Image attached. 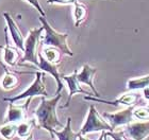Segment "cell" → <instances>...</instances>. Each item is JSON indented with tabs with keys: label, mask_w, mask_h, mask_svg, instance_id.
Here are the masks:
<instances>
[{
	"label": "cell",
	"mask_w": 149,
	"mask_h": 140,
	"mask_svg": "<svg viewBox=\"0 0 149 140\" xmlns=\"http://www.w3.org/2000/svg\"><path fill=\"white\" fill-rule=\"evenodd\" d=\"M44 32V27L34 28L30 30L29 35L25 41V50H24V56L22 57L19 65L22 63H31L33 65H38V52L37 48L40 46V39H42V33Z\"/></svg>",
	"instance_id": "4"
},
{
	"label": "cell",
	"mask_w": 149,
	"mask_h": 140,
	"mask_svg": "<svg viewBox=\"0 0 149 140\" xmlns=\"http://www.w3.org/2000/svg\"><path fill=\"white\" fill-rule=\"evenodd\" d=\"M77 74H78V70L76 69L72 74L62 75V80L66 82L69 93H68V99H67V101H66V103L64 105L61 106V108H67V107H68L69 104H70V101H72V97H74L76 93H83L85 96H91L90 92L85 91L83 88L80 86V82L78 81Z\"/></svg>",
	"instance_id": "11"
},
{
	"label": "cell",
	"mask_w": 149,
	"mask_h": 140,
	"mask_svg": "<svg viewBox=\"0 0 149 140\" xmlns=\"http://www.w3.org/2000/svg\"><path fill=\"white\" fill-rule=\"evenodd\" d=\"M143 97L147 100V101H149V86L143 89Z\"/></svg>",
	"instance_id": "25"
},
{
	"label": "cell",
	"mask_w": 149,
	"mask_h": 140,
	"mask_svg": "<svg viewBox=\"0 0 149 140\" xmlns=\"http://www.w3.org/2000/svg\"><path fill=\"white\" fill-rule=\"evenodd\" d=\"M42 54L48 62L59 65L61 63V59H62L63 53L61 52V50H59L56 47H43Z\"/></svg>",
	"instance_id": "16"
},
{
	"label": "cell",
	"mask_w": 149,
	"mask_h": 140,
	"mask_svg": "<svg viewBox=\"0 0 149 140\" xmlns=\"http://www.w3.org/2000/svg\"><path fill=\"white\" fill-rule=\"evenodd\" d=\"M53 135L58 138V140H78L80 133H74L72 128V118L68 117L66 125L62 128V131L53 130Z\"/></svg>",
	"instance_id": "15"
},
{
	"label": "cell",
	"mask_w": 149,
	"mask_h": 140,
	"mask_svg": "<svg viewBox=\"0 0 149 140\" xmlns=\"http://www.w3.org/2000/svg\"><path fill=\"white\" fill-rule=\"evenodd\" d=\"M133 118L140 121L149 120V109L148 107H136L133 108Z\"/></svg>",
	"instance_id": "21"
},
{
	"label": "cell",
	"mask_w": 149,
	"mask_h": 140,
	"mask_svg": "<svg viewBox=\"0 0 149 140\" xmlns=\"http://www.w3.org/2000/svg\"><path fill=\"white\" fill-rule=\"evenodd\" d=\"M133 108L132 107H127L126 109L119 110V112H102L101 115L107 121L109 122L112 128L115 131V128H118L120 126H126V125L130 124L132 120H133Z\"/></svg>",
	"instance_id": "6"
},
{
	"label": "cell",
	"mask_w": 149,
	"mask_h": 140,
	"mask_svg": "<svg viewBox=\"0 0 149 140\" xmlns=\"http://www.w3.org/2000/svg\"><path fill=\"white\" fill-rule=\"evenodd\" d=\"M25 140H33V135H30V136H28V137H27V138H26V139Z\"/></svg>",
	"instance_id": "28"
},
{
	"label": "cell",
	"mask_w": 149,
	"mask_h": 140,
	"mask_svg": "<svg viewBox=\"0 0 149 140\" xmlns=\"http://www.w3.org/2000/svg\"><path fill=\"white\" fill-rule=\"evenodd\" d=\"M31 100L32 99H27L26 103L22 105H15L14 103H10L8 107V114L3 123H20L25 121L27 118V109Z\"/></svg>",
	"instance_id": "10"
},
{
	"label": "cell",
	"mask_w": 149,
	"mask_h": 140,
	"mask_svg": "<svg viewBox=\"0 0 149 140\" xmlns=\"http://www.w3.org/2000/svg\"><path fill=\"white\" fill-rule=\"evenodd\" d=\"M114 130L112 128L110 123L103 118L102 115H100L97 112L96 107L94 104L90 105L88 112H87L86 119L84 121L83 125L80 130V135L85 136L90 133H95V132H113Z\"/></svg>",
	"instance_id": "3"
},
{
	"label": "cell",
	"mask_w": 149,
	"mask_h": 140,
	"mask_svg": "<svg viewBox=\"0 0 149 140\" xmlns=\"http://www.w3.org/2000/svg\"><path fill=\"white\" fill-rule=\"evenodd\" d=\"M147 107H148V109H149V105H148V106H147Z\"/></svg>",
	"instance_id": "30"
},
{
	"label": "cell",
	"mask_w": 149,
	"mask_h": 140,
	"mask_svg": "<svg viewBox=\"0 0 149 140\" xmlns=\"http://www.w3.org/2000/svg\"><path fill=\"white\" fill-rule=\"evenodd\" d=\"M149 86V74L144 75V77H139L128 80L127 82V90H143L144 88Z\"/></svg>",
	"instance_id": "17"
},
{
	"label": "cell",
	"mask_w": 149,
	"mask_h": 140,
	"mask_svg": "<svg viewBox=\"0 0 149 140\" xmlns=\"http://www.w3.org/2000/svg\"><path fill=\"white\" fill-rule=\"evenodd\" d=\"M4 33H6V46H0V48L3 50V61L9 66H15L18 64V62H20L19 59H22L20 54H19V51H22V50L18 49L17 47H13L10 45L9 35H8V27L4 29Z\"/></svg>",
	"instance_id": "14"
},
{
	"label": "cell",
	"mask_w": 149,
	"mask_h": 140,
	"mask_svg": "<svg viewBox=\"0 0 149 140\" xmlns=\"http://www.w3.org/2000/svg\"><path fill=\"white\" fill-rule=\"evenodd\" d=\"M76 2H78V0H47L48 4H60V6L74 4Z\"/></svg>",
	"instance_id": "24"
},
{
	"label": "cell",
	"mask_w": 149,
	"mask_h": 140,
	"mask_svg": "<svg viewBox=\"0 0 149 140\" xmlns=\"http://www.w3.org/2000/svg\"><path fill=\"white\" fill-rule=\"evenodd\" d=\"M44 74L42 71L35 72V79L33 83L26 89L24 92L19 93L15 97H11V98H3V101L10 103H16L24 99H32L34 97H48V92L46 90V86H45V82H44Z\"/></svg>",
	"instance_id": "5"
},
{
	"label": "cell",
	"mask_w": 149,
	"mask_h": 140,
	"mask_svg": "<svg viewBox=\"0 0 149 140\" xmlns=\"http://www.w3.org/2000/svg\"><path fill=\"white\" fill-rule=\"evenodd\" d=\"M3 17L6 21V27H8V30L10 31V35L13 39V43L15 44V47H17L18 49H20L24 52L25 50V37L24 35L22 34L20 30L18 29L17 25H16L15 20L13 19V17L10 15L9 13H3Z\"/></svg>",
	"instance_id": "12"
},
{
	"label": "cell",
	"mask_w": 149,
	"mask_h": 140,
	"mask_svg": "<svg viewBox=\"0 0 149 140\" xmlns=\"http://www.w3.org/2000/svg\"><path fill=\"white\" fill-rule=\"evenodd\" d=\"M0 135L6 140H12L17 135V123H3L0 126Z\"/></svg>",
	"instance_id": "20"
},
{
	"label": "cell",
	"mask_w": 149,
	"mask_h": 140,
	"mask_svg": "<svg viewBox=\"0 0 149 140\" xmlns=\"http://www.w3.org/2000/svg\"><path fill=\"white\" fill-rule=\"evenodd\" d=\"M107 135L111 137L113 140H128L127 135L125 134L124 131H117V132H107Z\"/></svg>",
	"instance_id": "22"
},
{
	"label": "cell",
	"mask_w": 149,
	"mask_h": 140,
	"mask_svg": "<svg viewBox=\"0 0 149 140\" xmlns=\"http://www.w3.org/2000/svg\"><path fill=\"white\" fill-rule=\"evenodd\" d=\"M40 21L42 22V26L44 27L45 34L42 36V45L43 47H56L63 54H66L68 56H74V52L69 48L67 44V38L68 34L67 33H60L56 30L50 26V23L47 21L46 17L40 16Z\"/></svg>",
	"instance_id": "2"
},
{
	"label": "cell",
	"mask_w": 149,
	"mask_h": 140,
	"mask_svg": "<svg viewBox=\"0 0 149 140\" xmlns=\"http://www.w3.org/2000/svg\"><path fill=\"white\" fill-rule=\"evenodd\" d=\"M61 98V93L56 94L52 99H46V97H42L40 105L34 112L36 128H44L47 132H49L50 136L52 138L54 137L53 130H56V128H64V124L60 121L56 115V107Z\"/></svg>",
	"instance_id": "1"
},
{
	"label": "cell",
	"mask_w": 149,
	"mask_h": 140,
	"mask_svg": "<svg viewBox=\"0 0 149 140\" xmlns=\"http://www.w3.org/2000/svg\"><path fill=\"white\" fill-rule=\"evenodd\" d=\"M38 68L44 72H47L49 73L50 75H52L54 80L56 82V94H59L61 93L62 89L64 88V84H63V80H62V74H60L59 68H58V65L56 64H52V63L48 62L44 55L42 54V52H38V65L36 66Z\"/></svg>",
	"instance_id": "8"
},
{
	"label": "cell",
	"mask_w": 149,
	"mask_h": 140,
	"mask_svg": "<svg viewBox=\"0 0 149 140\" xmlns=\"http://www.w3.org/2000/svg\"><path fill=\"white\" fill-rule=\"evenodd\" d=\"M36 128V121L35 119L31 120H25L17 124V136L20 138H27L32 134V132Z\"/></svg>",
	"instance_id": "18"
},
{
	"label": "cell",
	"mask_w": 149,
	"mask_h": 140,
	"mask_svg": "<svg viewBox=\"0 0 149 140\" xmlns=\"http://www.w3.org/2000/svg\"><path fill=\"white\" fill-rule=\"evenodd\" d=\"M104 140H108V135H107V132H106V136H104Z\"/></svg>",
	"instance_id": "29"
},
{
	"label": "cell",
	"mask_w": 149,
	"mask_h": 140,
	"mask_svg": "<svg viewBox=\"0 0 149 140\" xmlns=\"http://www.w3.org/2000/svg\"><path fill=\"white\" fill-rule=\"evenodd\" d=\"M74 26L79 27L87 17V8L83 3L76 2L74 4Z\"/></svg>",
	"instance_id": "19"
},
{
	"label": "cell",
	"mask_w": 149,
	"mask_h": 140,
	"mask_svg": "<svg viewBox=\"0 0 149 140\" xmlns=\"http://www.w3.org/2000/svg\"><path fill=\"white\" fill-rule=\"evenodd\" d=\"M78 140H87L86 138L84 137V136H82V135H80V136H79V138H78Z\"/></svg>",
	"instance_id": "27"
},
{
	"label": "cell",
	"mask_w": 149,
	"mask_h": 140,
	"mask_svg": "<svg viewBox=\"0 0 149 140\" xmlns=\"http://www.w3.org/2000/svg\"><path fill=\"white\" fill-rule=\"evenodd\" d=\"M125 134L131 140H145L149 137V120L140 122H131L126 125Z\"/></svg>",
	"instance_id": "9"
},
{
	"label": "cell",
	"mask_w": 149,
	"mask_h": 140,
	"mask_svg": "<svg viewBox=\"0 0 149 140\" xmlns=\"http://www.w3.org/2000/svg\"><path fill=\"white\" fill-rule=\"evenodd\" d=\"M104 136H106V132H101V135L98 138V140H104Z\"/></svg>",
	"instance_id": "26"
},
{
	"label": "cell",
	"mask_w": 149,
	"mask_h": 140,
	"mask_svg": "<svg viewBox=\"0 0 149 140\" xmlns=\"http://www.w3.org/2000/svg\"><path fill=\"white\" fill-rule=\"evenodd\" d=\"M141 99V94L139 93H126V94H121L120 97H118L117 99L115 100H106L101 99L99 97H92V96H85L84 100L86 101H93V102H98V103H106L112 106H127V107H132L135 106L137 101Z\"/></svg>",
	"instance_id": "7"
},
{
	"label": "cell",
	"mask_w": 149,
	"mask_h": 140,
	"mask_svg": "<svg viewBox=\"0 0 149 140\" xmlns=\"http://www.w3.org/2000/svg\"><path fill=\"white\" fill-rule=\"evenodd\" d=\"M25 1H27V2L30 3L33 8H35V9L38 11V13L40 14V16L46 17V13H45V11L43 10V8H42V6H40V3L38 0H25Z\"/></svg>",
	"instance_id": "23"
},
{
	"label": "cell",
	"mask_w": 149,
	"mask_h": 140,
	"mask_svg": "<svg viewBox=\"0 0 149 140\" xmlns=\"http://www.w3.org/2000/svg\"><path fill=\"white\" fill-rule=\"evenodd\" d=\"M96 72H97V68H94V67L90 66L88 64H85V65H83L81 71L80 72L78 71L77 78H78V81L80 82V84L87 85L94 92V96L99 97L100 98V93L98 92V90H97L95 85H94V77L96 74Z\"/></svg>",
	"instance_id": "13"
}]
</instances>
